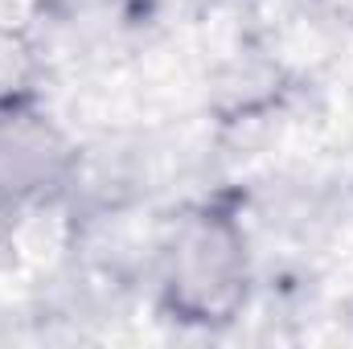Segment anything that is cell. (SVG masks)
<instances>
[{"label": "cell", "instance_id": "3", "mask_svg": "<svg viewBox=\"0 0 353 349\" xmlns=\"http://www.w3.org/2000/svg\"><path fill=\"white\" fill-rule=\"evenodd\" d=\"M41 90V54L21 21L0 17V111L33 107Z\"/></svg>", "mask_w": 353, "mask_h": 349}, {"label": "cell", "instance_id": "4", "mask_svg": "<svg viewBox=\"0 0 353 349\" xmlns=\"http://www.w3.org/2000/svg\"><path fill=\"white\" fill-rule=\"evenodd\" d=\"M325 12H333V17H341V21H353V0H316Z\"/></svg>", "mask_w": 353, "mask_h": 349}, {"label": "cell", "instance_id": "2", "mask_svg": "<svg viewBox=\"0 0 353 349\" xmlns=\"http://www.w3.org/2000/svg\"><path fill=\"white\" fill-rule=\"evenodd\" d=\"M79 152L66 132L33 107L0 111V210L50 201L74 177Z\"/></svg>", "mask_w": 353, "mask_h": 349}, {"label": "cell", "instance_id": "1", "mask_svg": "<svg viewBox=\"0 0 353 349\" xmlns=\"http://www.w3.org/2000/svg\"><path fill=\"white\" fill-rule=\"evenodd\" d=\"M251 300V247L230 201H201L161 251V312L189 329H226Z\"/></svg>", "mask_w": 353, "mask_h": 349}]
</instances>
